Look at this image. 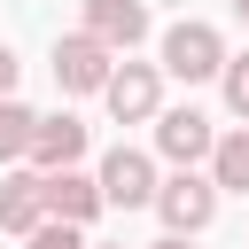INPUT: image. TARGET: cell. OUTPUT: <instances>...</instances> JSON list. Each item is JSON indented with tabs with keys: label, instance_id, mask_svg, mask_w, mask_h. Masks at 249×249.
Masks as SVG:
<instances>
[{
	"label": "cell",
	"instance_id": "cell-1",
	"mask_svg": "<svg viewBox=\"0 0 249 249\" xmlns=\"http://www.w3.org/2000/svg\"><path fill=\"white\" fill-rule=\"evenodd\" d=\"M156 70H171V78H187V86L218 78V70H226V39H218V23L179 16V23L163 31V62H156Z\"/></svg>",
	"mask_w": 249,
	"mask_h": 249
},
{
	"label": "cell",
	"instance_id": "cell-2",
	"mask_svg": "<svg viewBox=\"0 0 249 249\" xmlns=\"http://www.w3.org/2000/svg\"><path fill=\"white\" fill-rule=\"evenodd\" d=\"M179 241H195L210 218H218V187L202 179V171H171V179H156V202H148Z\"/></svg>",
	"mask_w": 249,
	"mask_h": 249
},
{
	"label": "cell",
	"instance_id": "cell-3",
	"mask_svg": "<svg viewBox=\"0 0 249 249\" xmlns=\"http://www.w3.org/2000/svg\"><path fill=\"white\" fill-rule=\"evenodd\" d=\"M93 187H101V210H148L156 202V163L140 156V148H109L101 156V171H93Z\"/></svg>",
	"mask_w": 249,
	"mask_h": 249
},
{
	"label": "cell",
	"instance_id": "cell-4",
	"mask_svg": "<svg viewBox=\"0 0 249 249\" xmlns=\"http://www.w3.org/2000/svg\"><path fill=\"white\" fill-rule=\"evenodd\" d=\"M101 101H109L117 124H148V117L163 109V70H156V62H117L109 86H101Z\"/></svg>",
	"mask_w": 249,
	"mask_h": 249
},
{
	"label": "cell",
	"instance_id": "cell-5",
	"mask_svg": "<svg viewBox=\"0 0 249 249\" xmlns=\"http://www.w3.org/2000/svg\"><path fill=\"white\" fill-rule=\"evenodd\" d=\"M109 70H117V54H109L101 39H86V31H62V39H54V86H62V93H101Z\"/></svg>",
	"mask_w": 249,
	"mask_h": 249
},
{
	"label": "cell",
	"instance_id": "cell-6",
	"mask_svg": "<svg viewBox=\"0 0 249 249\" xmlns=\"http://www.w3.org/2000/svg\"><path fill=\"white\" fill-rule=\"evenodd\" d=\"M148 124H156V156H171L179 171L210 163V140H218V132H210V117H202V109H156Z\"/></svg>",
	"mask_w": 249,
	"mask_h": 249
},
{
	"label": "cell",
	"instance_id": "cell-7",
	"mask_svg": "<svg viewBox=\"0 0 249 249\" xmlns=\"http://www.w3.org/2000/svg\"><path fill=\"white\" fill-rule=\"evenodd\" d=\"M39 202H47V218H62V226H93L101 218V187H93V171H39Z\"/></svg>",
	"mask_w": 249,
	"mask_h": 249
},
{
	"label": "cell",
	"instance_id": "cell-8",
	"mask_svg": "<svg viewBox=\"0 0 249 249\" xmlns=\"http://www.w3.org/2000/svg\"><path fill=\"white\" fill-rule=\"evenodd\" d=\"M78 31L101 39V47L124 62V54L148 39V8H140V0H86V23H78Z\"/></svg>",
	"mask_w": 249,
	"mask_h": 249
},
{
	"label": "cell",
	"instance_id": "cell-9",
	"mask_svg": "<svg viewBox=\"0 0 249 249\" xmlns=\"http://www.w3.org/2000/svg\"><path fill=\"white\" fill-rule=\"evenodd\" d=\"M78 156H86V124L78 117H39L31 124V156H23L31 171H70Z\"/></svg>",
	"mask_w": 249,
	"mask_h": 249
},
{
	"label": "cell",
	"instance_id": "cell-10",
	"mask_svg": "<svg viewBox=\"0 0 249 249\" xmlns=\"http://www.w3.org/2000/svg\"><path fill=\"white\" fill-rule=\"evenodd\" d=\"M47 218V202H39V171H8L0 179V226L8 233H31Z\"/></svg>",
	"mask_w": 249,
	"mask_h": 249
},
{
	"label": "cell",
	"instance_id": "cell-11",
	"mask_svg": "<svg viewBox=\"0 0 249 249\" xmlns=\"http://www.w3.org/2000/svg\"><path fill=\"white\" fill-rule=\"evenodd\" d=\"M210 187L218 195H249V124L210 140Z\"/></svg>",
	"mask_w": 249,
	"mask_h": 249
},
{
	"label": "cell",
	"instance_id": "cell-12",
	"mask_svg": "<svg viewBox=\"0 0 249 249\" xmlns=\"http://www.w3.org/2000/svg\"><path fill=\"white\" fill-rule=\"evenodd\" d=\"M31 124H39V117H31L23 101H0V163H23V156H31Z\"/></svg>",
	"mask_w": 249,
	"mask_h": 249
},
{
	"label": "cell",
	"instance_id": "cell-13",
	"mask_svg": "<svg viewBox=\"0 0 249 249\" xmlns=\"http://www.w3.org/2000/svg\"><path fill=\"white\" fill-rule=\"evenodd\" d=\"M218 86H226V109L249 124V54H226V70H218Z\"/></svg>",
	"mask_w": 249,
	"mask_h": 249
},
{
	"label": "cell",
	"instance_id": "cell-14",
	"mask_svg": "<svg viewBox=\"0 0 249 249\" xmlns=\"http://www.w3.org/2000/svg\"><path fill=\"white\" fill-rule=\"evenodd\" d=\"M23 249H86V233H78V226H62V218H39V226L23 233Z\"/></svg>",
	"mask_w": 249,
	"mask_h": 249
},
{
	"label": "cell",
	"instance_id": "cell-15",
	"mask_svg": "<svg viewBox=\"0 0 249 249\" xmlns=\"http://www.w3.org/2000/svg\"><path fill=\"white\" fill-rule=\"evenodd\" d=\"M16 70H23V62H16L8 47H0V101H16Z\"/></svg>",
	"mask_w": 249,
	"mask_h": 249
},
{
	"label": "cell",
	"instance_id": "cell-16",
	"mask_svg": "<svg viewBox=\"0 0 249 249\" xmlns=\"http://www.w3.org/2000/svg\"><path fill=\"white\" fill-rule=\"evenodd\" d=\"M156 249H195V241H179V233H163V241H156Z\"/></svg>",
	"mask_w": 249,
	"mask_h": 249
},
{
	"label": "cell",
	"instance_id": "cell-17",
	"mask_svg": "<svg viewBox=\"0 0 249 249\" xmlns=\"http://www.w3.org/2000/svg\"><path fill=\"white\" fill-rule=\"evenodd\" d=\"M233 16H241V23H249V0H233Z\"/></svg>",
	"mask_w": 249,
	"mask_h": 249
},
{
	"label": "cell",
	"instance_id": "cell-18",
	"mask_svg": "<svg viewBox=\"0 0 249 249\" xmlns=\"http://www.w3.org/2000/svg\"><path fill=\"white\" fill-rule=\"evenodd\" d=\"M86 249H117V241H86Z\"/></svg>",
	"mask_w": 249,
	"mask_h": 249
}]
</instances>
